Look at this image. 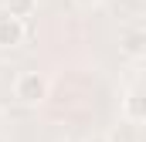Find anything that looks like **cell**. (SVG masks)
Listing matches in <instances>:
<instances>
[{
  "label": "cell",
  "mask_w": 146,
  "mask_h": 142,
  "mask_svg": "<svg viewBox=\"0 0 146 142\" xmlns=\"http://www.w3.org/2000/svg\"><path fill=\"white\" fill-rule=\"evenodd\" d=\"M122 115L129 122H146V95L143 91H129L122 98Z\"/></svg>",
  "instance_id": "4"
},
{
  "label": "cell",
  "mask_w": 146,
  "mask_h": 142,
  "mask_svg": "<svg viewBox=\"0 0 146 142\" xmlns=\"http://www.w3.org/2000/svg\"><path fill=\"white\" fill-rule=\"evenodd\" d=\"M48 78L41 74V71H24V74H17V81H14V98L21 102V105H41L44 98H48Z\"/></svg>",
  "instance_id": "1"
},
{
  "label": "cell",
  "mask_w": 146,
  "mask_h": 142,
  "mask_svg": "<svg viewBox=\"0 0 146 142\" xmlns=\"http://www.w3.org/2000/svg\"><path fill=\"white\" fill-rule=\"evenodd\" d=\"M78 7H95V3H102V0H75Z\"/></svg>",
  "instance_id": "6"
},
{
  "label": "cell",
  "mask_w": 146,
  "mask_h": 142,
  "mask_svg": "<svg viewBox=\"0 0 146 142\" xmlns=\"http://www.w3.org/2000/svg\"><path fill=\"white\" fill-rule=\"evenodd\" d=\"M88 142H109V139H106V135H92Z\"/></svg>",
  "instance_id": "7"
},
{
  "label": "cell",
  "mask_w": 146,
  "mask_h": 142,
  "mask_svg": "<svg viewBox=\"0 0 146 142\" xmlns=\"http://www.w3.org/2000/svg\"><path fill=\"white\" fill-rule=\"evenodd\" d=\"M3 3H7V14H14L21 20H27V17L37 14V0H3Z\"/></svg>",
  "instance_id": "5"
},
{
  "label": "cell",
  "mask_w": 146,
  "mask_h": 142,
  "mask_svg": "<svg viewBox=\"0 0 146 142\" xmlns=\"http://www.w3.org/2000/svg\"><path fill=\"white\" fill-rule=\"evenodd\" d=\"M119 51L126 58H146V27H126L119 34Z\"/></svg>",
  "instance_id": "3"
},
{
  "label": "cell",
  "mask_w": 146,
  "mask_h": 142,
  "mask_svg": "<svg viewBox=\"0 0 146 142\" xmlns=\"http://www.w3.org/2000/svg\"><path fill=\"white\" fill-rule=\"evenodd\" d=\"M24 37H27V27H24L21 17H14V14H0V47H3V51L21 47Z\"/></svg>",
  "instance_id": "2"
}]
</instances>
